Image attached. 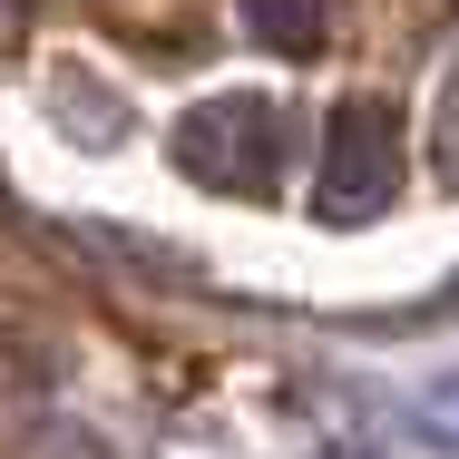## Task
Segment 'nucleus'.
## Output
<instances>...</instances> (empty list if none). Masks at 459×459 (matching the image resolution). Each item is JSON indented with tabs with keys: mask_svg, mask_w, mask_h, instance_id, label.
<instances>
[{
	"mask_svg": "<svg viewBox=\"0 0 459 459\" xmlns=\"http://www.w3.org/2000/svg\"><path fill=\"white\" fill-rule=\"evenodd\" d=\"M401 195V117L391 98H342L313 147V215L323 225H371Z\"/></svg>",
	"mask_w": 459,
	"mask_h": 459,
	"instance_id": "1",
	"label": "nucleus"
},
{
	"mask_svg": "<svg viewBox=\"0 0 459 459\" xmlns=\"http://www.w3.org/2000/svg\"><path fill=\"white\" fill-rule=\"evenodd\" d=\"M177 167L195 186H215V195H264L283 167V108L274 98H205V108H186L177 117Z\"/></svg>",
	"mask_w": 459,
	"mask_h": 459,
	"instance_id": "2",
	"label": "nucleus"
},
{
	"mask_svg": "<svg viewBox=\"0 0 459 459\" xmlns=\"http://www.w3.org/2000/svg\"><path fill=\"white\" fill-rule=\"evenodd\" d=\"M245 20H255L264 49H313L323 39V0H245Z\"/></svg>",
	"mask_w": 459,
	"mask_h": 459,
	"instance_id": "3",
	"label": "nucleus"
},
{
	"mask_svg": "<svg viewBox=\"0 0 459 459\" xmlns=\"http://www.w3.org/2000/svg\"><path fill=\"white\" fill-rule=\"evenodd\" d=\"M411 430H420L430 450H459V371H440V381L411 401Z\"/></svg>",
	"mask_w": 459,
	"mask_h": 459,
	"instance_id": "4",
	"label": "nucleus"
},
{
	"mask_svg": "<svg viewBox=\"0 0 459 459\" xmlns=\"http://www.w3.org/2000/svg\"><path fill=\"white\" fill-rule=\"evenodd\" d=\"M440 186H459V69H450V89H440Z\"/></svg>",
	"mask_w": 459,
	"mask_h": 459,
	"instance_id": "5",
	"label": "nucleus"
}]
</instances>
